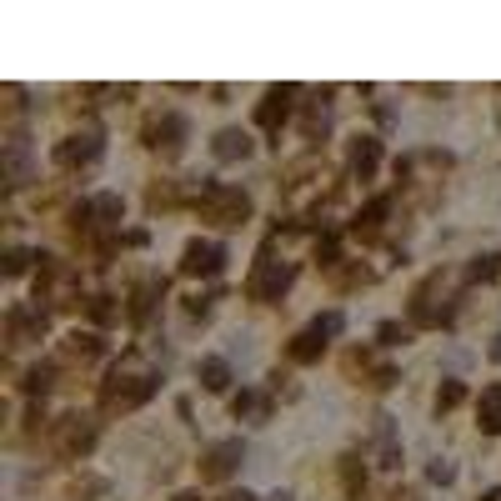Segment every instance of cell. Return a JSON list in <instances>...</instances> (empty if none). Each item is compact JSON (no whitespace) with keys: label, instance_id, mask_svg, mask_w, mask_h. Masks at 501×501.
<instances>
[{"label":"cell","instance_id":"obj_1","mask_svg":"<svg viewBox=\"0 0 501 501\" xmlns=\"http://www.w3.org/2000/svg\"><path fill=\"white\" fill-rule=\"evenodd\" d=\"M156 386H161V371L140 356V351H125L121 361L111 366V376L100 381V412H136L140 401L156 396Z\"/></svg>","mask_w":501,"mask_h":501},{"label":"cell","instance_id":"obj_2","mask_svg":"<svg viewBox=\"0 0 501 501\" xmlns=\"http://www.w3.org/2000/svg\"><path fill=\"white\" fill-rule=\"evenodd\" d=\"M456 286H451L446 271H431L421 281V286L412 291V306H406V316H412V326H421V331H441V326H451V311H456Z\"/></svg>","mask_w":501,"mask_h":501},{"label":"cell","instance_id":"obj_3","mask_svg":"<svg viewBox=\"0 0 501 501\" xmlns=\"http://www.w3.org/2000/svg\"><path fill=\"white\" fill-rule=\"evenodd\" d=\"M55 306V311H71L81 306V276L75 266H65L61 256H40V271H36V306Z\"/></svg>","mask_w":501,"mask_h":501},{"label":"cell","instance_id":"obj_4","mask_svg":"<svg viewBox=\"0 0 501 501\" xmlns=\"http://www.w3.org/2000/svg\"><path fill=\"white\" fill-rule=\"evenodd\" d=\"M90 446H96V421H90V416L71 412V416H61V421L50 426V451L65 456V462H81Z\"/></svg>","mask_w":501,"mask_h":501},{"label":"cell","instance_id":"obj_5","mask_svg":"<svg viewBox=\"0 0 501 501\" xmlns=\"http://www.w3.org/2000/svg\"><path fill=\"white\" fill-rule=\"evenodd\" d=\"M196 211H200V221H211V225H241L250 216V196H246V191H236V186H221V181H216V186L200 196Z\"/></svg>","mask_w":501,"mask_h":501},{"label":"cell","instance_id":"obj_6","mask_svg":"<svg viewBox=\"0 0 501 501\" xmlns=\"http://www.w3.org/2000/svg\"><path fill=\"white\" fill-rule=\"evenodd\" d=\"M291 281H296V266L261 256V261H256V271H250V281H246V291H250L256 301H281V296L291 291Z\"/></svg>","mask_w":501,"mask_h":501},{"label":"cell","instance_id":"obj_7","mask_svg":"<svg viewBox=\"0 0 501 501\" xmlns=\"http://www.w3.org/2000/svg\"><path fill=\"white\" fill-rule=\"evenodd\" d=\"M100 131H75V136L55 140V150H50V161L61 166V171H86V166L100 161Z\"/></svg>","mask_w":501,"mask_h":501},{"label":"cell","instance_id":"obj_8","mask_svg":"<svg viewBox=\"0 0 501 501\" xmlns=\"http://www.w3.org/2000/svg\"><path fill=\"white\" fill-rule=\"evenodd\" d=\"M186 136H191V125L181 111H150L146 125H140V140H146L150 150H181Z\"/></svg>","mask_w":501,"mask_h":501},{"label":"cell","instance_id":"obj_9","mask_svg":"<svg viewBox=\"0 0 501 501\" xmlns=\"http://www.w3.org/2000/svg\"><path fill=\"white\" fill-rule=\"evenodd\" d=\"M241 462H246V446H241L236 437L216 441V446H206V456H200V481H225V476H236Z\"/></svg>","mask_w":501,"mask_h":501},{"label":"cell","instance_id":"obj_10","mask_svg":"<svg viewBox=\"0 0 501 501\" xmlns=\"http://www.w3.org/2000/svg\"><path fill=\"white\" fill-rule=\"evenodd\" d=\"M221 266H225V246H216V241H191L181 250V276H221Z\"/></svg>","mask_w":501,"mask_h":501},{"label":"cell","instance_id":"obj_11","mask_svg":"<svg viewBox=\"0 0 501 501\" xmlns=\"http://www.w3.org/2000/svg\"><path fill=\"white\" fill-rule=\"evenodd\" d=\"M46 311L40 306H11L5 311V336H11V346H21V341H40L46 336Z\"/></svg>","mask_w":501,"mask_h":501},{"label":"cell","instance_id":"obj_12","mask_svg":"<svg viewBox=\"0 0 501 501\" xmlns=\"http://www.w3.org/2000/svg\"><path fill=\"white\" fill-rule=\"evenodd\" d=\"M291 96H296L291 86L266 90V96H261V106H256V125H261V131H281V125L291 121V106H296Z\"/></svg>","mask_w":501,"mask_h":501},{"label":"cell","instance_id":"obj_13","mask_svg":"<svg viewBox=\"0 0 501 501\" xmlns=\"http://www.w3.org/2000/svg\"><path fill=\"white\" fill-rule=\"evenodd\" d=\"M161 296H166V276H140L136 291H131V306H125L131 321H146V316L156 311V301H161Z\"/></svg>","mask_w":501,"mask_h":501},{"label":"cell","instance_id":"obj_14","mask_svg":"<svg viewBox=\"0 0 501 501\" xmlns=\"http://www.w3.org/2000/svg\"><path fill=\"white\" fill-rule=\"evenodd\" d=\"M211 156H216V161H246V156H250V136L241 131V125H225V131H216Z\"/></svg>","mask_w":501,"mask_h":501},{"label":"cell","instance_id":"obj_15","mask_svg":"<svg viewBox=\"0 0 501 501\" xmlns=\"http://www.w3.org/2000/svg\"><path fill=\"white\" fill-rule=\"evenodd\" d=\"M391 216V196H376V200H366L361 211H356V221H351V231L361 241H371V236H381V221Z\"/></svg>","mask_w":501,"mask_h":501},{"label":"cell","instance_id":"obj_16","mask_svg":"<svg viewBox=\"0 0 501 501\" xmlns=\"http://www.w3.org/2000/svg\"><path fill=\"white\" fill-rule=\"evenodd\" d=\"M100 351H106V341L96 336V331H71V336L61 341V361H96Z\"/></svg>","mask_w":501,"mask_h":501},{"label":"cell","instance_id":"obj_17","mask_svg":"<svg viewBox=\"0 0 501 501\" xmlns=\"http://www.w3.org/2000/svg\"><path fill=\"white\" fill-rule=\"evenodd\" d=\"M476 426H481L487 437H501V381L481 391V401H476Z\"/></svg>","mask_w":501,"mask_h":501},{"label":"cell","instance_id":"obj_18","mask_svg":"<svg viewBox=\"0 0 501 501\" xmlns=\"http://www.w3.org/2000/svg\"><path fill=\"white\" fill-rule=\"evenodd\" d=\"M376 166H381V140H376V136H356V140H351V171L366 181Z\"/></svg>","mask_w":501,"mask_h":501},{"label":"cell","instance_id":"obj_19","mask_svg":"<svg viewBox=\"0 0 501 501\" xmlns=\"http://www.w3.org/2000/svg\"><path fill=\"white\" fill-rule=\"evenodd\" d=\"M326 125H331V100H306V111H301V136L306 140H321Z\"/></svg>","mask_w":501,"mask_h":501},{"label":"cell","instance_id":"obj_20","mask_svg":"<svg viewBox=\"0 0 501 501\" xmlns=\"http://www.w3.org/2000/svg\"><path fill=\"white\" fill-rule=\"evenodd\" d=\"M321 351H326V336H316L311 326H306V331H301V336H291V346H286V356L291 361H321Z\"/></svg>","mask_w":501,"mask_h":501},{"label":"cell","instance_id":"obj_21","mask_svg":"<svg viewBox=\"0 0 501 501\" xmlns=\"http://www.w3.org/2000/svg\"><path fill=\"white\" fill-rule=\"evenodd\" d=\"M196 376H200V386H206V391H225V386H231V366H225L221 356H200Z\"/></svg>","mask_w":501,"mask_h":501},{"label":"cell","instance_id":"obj_22","mask_svg":"<svg viewBox=\"0 0 501 501\" xmlns=\"http://www.w3.org/2000/svg\"><path fill=\"white\" fill-rule=\"evenodd\" d=\"M21 386H25V396H46V391L55 386V366H50V361L30 366V371H25V381H21Z\"/></svg>","mask_w":501,"mask_h":501},{"label":"cell","instance_id":"obj_23","mask_svg":"<svg viewBox=\"0 0 501 501\" xmlns=\"http://www.w3.org/2000/svg\"><path fill=\"white\" fill-rule=\"evenodd\" d=\"M376 441H381V466H396L401 446H396V431H391V416H376Z\"/></svg>","mask_w":501,"mask_h":501},{"label":"cell","instance_id":"obj_24","mask_svg":"<svg viewBox=\"0 0 501 501\" xmlns=\"http://www.w3.org/2000/svg\"><path fill=\"white\" fill-rule=\"evenodd\" d=\"M86 311L96 316L100 326H111V321H121V306H115V296H106V291H100V296H90L86 301Z\"/></svg>","mask_w":501,"mask_h":501},{"label":"cell","instance_id":"obj_25","mask_svg":"<svg viewBox=\"0 0 501 501\" xmlns=\"http://www.w3.org/2000/svg\"><path fill=\"white\" fill-rule=\"evenodd\" d=\"M497 271H501V256H491V250H487V256H476V261L466 266V281H471V286H476V281H497Z\"/></svg>","mask_w":501,"mask_h":501},{"label":"cell","instance_id":"obj_26","mask_svg":"<svg viewBox=\"0 0 501 501\" xmlns=\"http://www.w3.org/2000/svg\"><path fill=\"white\" fill-rule=\"evenodd\" d=\"M231 412H236V416H266V412H271V401L256 396V391H241V396L231 401Z\"/></svg>","mask_w":501,"mask_h":501},{"label":"cell","instance_id":"obj_27","mask_svg":"<svg viewBox=\"0 0 501 501\" xmlns=\"http://www.w3.org/2000/svg\"><path fill=\"white\" fill-rule=\"evenodd\" d=\"M175 196H181V191H175V181H156V186H150V196H146V206H150V211H161V206H175Z\"/></svg>","mask_w":501,"mask_h":501},{"label":"cell","instance_id":"obj_28","mask_svg":"<svg viewBox=\"0 0 501 501\" xmlns=\"http://www.w3.org/2000/svg\"><path fill=\"white\" fill-rule=\"evenodd\" d=\"M331 276H336V286H341V291L371 286V271H366V266H346V271H331Z\"/></svg>","mask_w":501,"mask_h":501},{"label":"cell","instance_id":"obj_29","mask_svg":"<svg viewBox=\"0 0 501 501\" xmlns=\"http://www.w3.org/2000/svg\"><path fill=\"white\" fill-rule=\"evenodd\" d=\"M376 336H381V346H401V341L412 336V321L401 326V321H381L376 326Z\"/></svg>","mask_w":501,"mask_h":501},{"label":"cell","instance_id":"obj_30","mask_svg":"<svg viewBox=\"0 0 501 501\" xmlns=\"http://www.w3.org/2000/svg\"><path fill=\"white\" fill-rule=\"evenodd\" d=\"M341 476H346V491L351 497H361V487H366V471L356 466V456H341Z\"/></svg>","mask_w":501,"mask_h":501},{"label":"cell","instance_id":"obj_31","mask_svg":"<svg viewBox=\"0 0 501 501\" xmlns=\"http://www.w3.org/2000/svg\"><path fill=\"white\" fill-rule=\"evenodd\" d=\"M341 326H346V321H341V311H326V316H316V321H311V331L331 341V336H341Z\"/></svg>","mask_w":501,"mask_h":501},{"label":"cell","instance_id":"obj_32","mask_svg":"<svg viewBox=\"0 0 501 501\" xmlns=\"http://www.w3.org/2000/svg\"><path fill=\"white\" fill-rule=\"evenodd\" d=\"M30 261H40V256H30L25 246H11V250H5V276H21Z\"/></svg>","mask_w":501,"mask_h":501},{"label":"cell","instance_id":"obj_33","mask_svg":"<svg viewBox=\"0 0 501 501\" xmlns=\"http://www.w3.org/2000/svg\"><path fill=\"white\" fill-rule=\"evenodd\" d=\"M462 396H466V386H462V381H446V386L437 391V412H451V406H456Z\"/></svg>","mask_w":501,"mask_h":501},{"label":"cell","instance_id":"obj_34","mask_svg":"<svg viewBox=\"0 0 501 501\" xmlns=\"http://www.w3.org/2000/svg\"><path fill=\"white\" fill-rule=\"evenodd\" d=\"M451 476H456V471H451V462H431V481H451Z\"/></svg>","mask_w":501,"mask_h":501},{"label":"cell","instance_id":"obj_35","mask_svg":"<svg viewBox=\"0 0 501 501\" xmlns=\"http://www.w3.org/2000/svg\"><path fill=\"white\" fill-rule=\"evenodd\" d=\"M221 501H256V497H250V491H225Z\"/></svg>","mask_w":501,"mask_h":501},{"label":"cell","instance_id":"obj_36","mask_svg":"<svg viewBox=\"0 0 501 501\" xmlns=\"http://www.w3.org/2000/svg\"><path fill=\"white\" fill-rule=\"evenodd\" d=\"M491 361H501V336H497V341H491Z\"/></svg>","mask_w":501,"mask_h":501},{"label":"cell","instance_id":"obj_37","mask_svg":"<svg viewBox=\"0 0 501 501\" xmlns=\"http://www.w3.org/2000/svg\"><path fill=\"white\" fill-rule=\"evenodd\" d=\"M171 501H200V497H196V491H181V497H171Z\"/></svg>","mask_w":501,"mask_h":501},{"label":"cell","instance_id":"obj_38","mask_svg":"<svg viewBox=\"0 0 501 501\" xmlns=\"http://www.w3.org/2000/svg\"><path fill=\"white\" fill-rule=\"evenodd\" d=\"M481 501H501V487H491V491H487V497H481Z\"/></svg>","mask_w":501,"mask_h":501},{"label":"cell","instance_id":"obj_39","mask_svg":"<svg viewBox=\"0 0 501 501\" xmlns=\"http://www.w3.org/2000/svg\"><path fill=\"white\" fill-rule=\"evenodd\" d=\"M271 501H291V497H286V491H276V497H271Z\"/></svg>","mask_w":501,"mask_h":501}]
</instances>
